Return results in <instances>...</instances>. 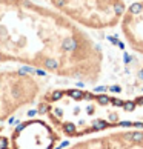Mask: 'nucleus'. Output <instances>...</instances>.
I'll use <instances>...</instances> for the list:
<instances>
[{
    "mask_svg": "<svg viewBox=\"0 0 143 149\" xmlns=\"http://www.w3.org/2000/svg\"><path fill=\"white\" fill-rule=\"evenodd\" d=\"M96 85L105 52L82 26L34 0H0V65Z\"/></svg>",
    "mask_w": 143,
    "mask_h": 149,
    "instance_id": "nucleus-1",
    "label": "nucleus"
},
{
    "mask_svg": "<svg viewBox=\"0 0 143 149\" xmlns=\"http://www.w3.org/2000/svg\"><path fill=\"white\" fill-rule=\"evenodd\" d=\"M48 6L56 9L83 29L105 31L119 26L125 11V0H45Z\"/></svg>",
    "mask_w": 143,
    "mask_h": 149,
    "instance_id": "nucleus-2",
    "label": "nucleus"
},
{
    "mask_svg": "<svg viewBox=\"0 0 143 149\" xmlns=\"http://www.w3.org/2000/svg\"><path fill=\"white\" fill-rule=\"evenodd\" d=\"M42 95V81L23 69H0V123L20 109L36 103Z\"/></svg>",
    "mask_w": 143,
    "mask_h": 149,
    "instance_id": "nucleus-3",
    "label": "nucleus"
},
{
    "mask_svg": "<svg viewBox=\"0 0 143 149\" xmlns=\"http://www.w3.org/2000/svg\"><path fill=\"white\" fill-rule=\"evenodd\" d=\"M62 135L48 120H28L13 131L9 149H54Z\"/></svg>",
    "mask_w": 143,
    "mask_h": 149,
    "instance_id": "nucleus-4",
    "label": "nucleus"
},
{
    "mask_svg": "<svg viewBox=\"0 0 143 149\" xmlns=\"http://www.w3.org/2000/svg\"><path fill=\"white\" fill-rule=\"evenodd\" d=\"M65 149H143V128L112 129L82 139Z\"/></svg>",
    "mask_w": 143,
    "mask_h": 149,
    "instance_id": "nucleus-5",
    "label": "nucleus"
},
{
    "mask_svg": "<svg viewBox=\"0 0 143 149\" xmlns=\"http://www.w3.org/2000/svg\"><path fill=\"white\" fill-rule=\"evenodd\" d=\"M119 26L129 49L143 57V0H135L126 6Z\"/></svg>",
    "mask_w": 143,
    "mask_h": 149,
    "instance_id": "nucleus-6",
    "label": "nucleus"
}]
</instances>
